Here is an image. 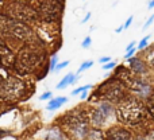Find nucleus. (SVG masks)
<instances>
[{
  "instance_id": "f257e3e1",
  "label": "nucleus",
  "mask_w": 154,
  "mask_h": 140,
  "mask_svg": "<svg viewBox=\"0 0 154 140\" xmlns=\"http://www.w3.org/2000/svg\"><path fill=\"white\" fill-rule=\"evenodd\" d=\"M118 117L122 123L125 124H138V123L143 121L147 116V109L142 103L133 97H123L122 100L118 101Z\"/></svg>"
},
{
  "instance_id": "f03ea898",
  "label": "nucleus",
  "mask_w": 154,
  "mask_h": 140,
  "mask_svg": "<svg viewBox=\"0 0 154 140\" xmlns=\"http://www.w3.org/2000/svg\"><path fill=\"white\" fill-rule=\"evenodd\" d=\"M123 90H125V85L120 81H118L116 78H111L104 82L103 85H100L97 92L99 94L106 97L107 100L118 103L119 100H122L125 97V92Z\"/></svg>"
},
{
  "instance_id": "7ed1b4c3",
  "label": "nucleus",
  "mask_w": 154,
  "mask_h": 140,
  "mask_svg": "<svg viewBox=\"0 0 154 140\" xmlns=\"http://www.w3.org/2000/svg\"><path fill=\"white\" fill-rule=\"evenodd\" d=\"M24 84L18 78H10L0 86V96L4 100H18L24 93Z\"/></svg>"
},
{
  "instance_id": "20e7f679",
  "label": "nucleus",
  "mask_w": 154,
  "mask_h": 140,
  "mask_svg": "<svg viewBox=\"0 0 154 140\" xmlns=\"http://www.w3.org/2000/svg\"><path fill=\"white\" fill-rule=\"evenodd\" d=\"M39 55L37 53L31 50H23L19 55L18 67L20 69V71H30L39 64Z\"/></svg>"
},
{
  "instance_id": "39448f33",
  "label": "nucleus",
  "mask_w": 154,
  "mask_h": 140,
  "mask_svg": "<svg viewBox=\"0 0 154 140\" xmlns=\"http://www.w3.org/2000/svg\"><path fill=\"white\" fill-rule=\"evenodd\" d=\"M41 11H42V15L45 16L46 20H53L58 16L60 11H61V5H60L58 0H45L41 5Z\"/></svg>"
},
{
  "instance_id": "423d86ee",
  "label": "nucleus",
  "mask_w": 154,
  "mask_h": 140,
  "mask_svg": "<svg viewBox=\"0 0 154 140\" xmlns=\"http://www.w3.org/2000/svg\"><path fill=\"white\" fill-rule=\"evenodd\" d=\"M111 112H112L111 106H109L108 104H103V105L93 113V121H95V124H97V125L103 124V123L109 117Z\"/></svg>"
},
{
  "instance_id": "0eeeda50",
  "label": "nucleus",
  "mask_w": 154,
  "mask_h": 140,
  "mask_svg": "<svg viewBox=\"0 0 154 140\" xmlns=\"http://www.w3.org/2000/svg\"><path fill=\"white\" fill-rule=\"evenodd\" d=\"M107 140H133V136L123 128H114L107 133Z\"/></svg>"
},
{
  "instance_id": "6e6552de",
  "label": "nucleus",
  "mask_w": 154,
  "mask_h": 140,
  "mask_svg": "<svg viewBox=\"0 0 154 140\" xmlns=\"http://www.w3.org/2000/svg\"><path fill=\"white\" fill-rule=\"evenodd\" d=\"M10 30L12 31V34H15L16 37H19L20 39H24L30 35V30L27 28L24 24L19 23V22H12L10 24Z\"/></svg>"
},
{
  "instance_id": "1a4fd4ad",
  "label": "nucleus",
  "mask_w": 154,
  "mask_h": 140,
  "mask_svg": "<svg viewBox=\"0 0 154 140\" xmlns=\"http://www.w3.org/2000/svg\"><path fill=\"white\" fill-rule=\"evenodd\" d=\"M130 65L133 67V70L135 73H143L145 71V64L141 61V59H137V58H131L130 59Z\"/></svg>"
},
{
  "instance_id": "9d476101",
  "label": "nucleus",
  "mask_w": 154,
  "mask_h": 140,
  "mask_svg": "<svg viewBox=\"0 0 154 140\" xmlns=\"http://www.w3.org/2000/svg\"><path fill=\"white\" fill-rule=\"evenodd\" d=\"M66 101V97H58V98H54V100H51L50 103H49L48 105V109H56V108H60V106L62 105V104Z\"/></svg>"
},
{
  "instance_id": "9b49d317",
  "label": "nucleus",
  "mask_w": 154,
  "mask_h": 140,
  "mask_svg": "<svg viewBox=\"0 0 154 140\" xmlns=\"http://www.w3.org/2000/svg\"><path fill=\"white\" fill-rule=\"evenodd\" d=\"M73 78H75V76H73V74H68V76L65 77V78L62 79L58 85H57V89H64V88H66L68 85L73 82Z\"/></svg>"
},
{
  "instance_id": "f8f14e48",
  "label": "nucleus",
  "mask_w": 154,
  "mask_h": 140,
  "mask_svg": "<svg viewBox=\"0 0 154 140\" xmlns=\"http://www.w3.org/2000/svg\"><path fill=\"white\" fill-rule=\"evenodd\" d=\"M147 112L152 115V117L154 119V97L147 101Z\"/></svg>"
},
{
  "instance_id": "ddd939ff",
  "label": "nucleus",
  "mask_w": 154,
  "mask_h": 140,
  "mask_svg": "<svg viewBox=\"0 0 154 140\" xmlns=\"http://www.w3.org/2000/svg\"><path fill=\"white\" fill-rule=\"evenodd\" d=\"M146 59L149 61V64H152V65H154V46L152 49H150V51L146 54Z\"/></svg>"
},
{
  "instance_id": "4468645a",
  "label": "nucleus",
  "mask_w": 154,
  "mask_h": 140,
  "mask_svg": "<svg viewBox=\"0 0 154 140\" xmlns=\"http://www.w3.org/2000/svg\"><path fill=\"white\" fill-rule=\"evenodd\" d=\"M93 65V62L92 61H89V62H85V64H82L81 66H80V69H79V73H81L82 70H85V69H88V67H91Z\"/></svg>"
},
{
  "instance_id": "2eb2a0df",
  "label": "nucleus",
  "mask_w": 154,
  "mask_h": 140,
  "mask_svg": "<svg viewBox=\"0 0 154 140\" xmlns=\"http://www.w3.org/2000/svg\"><path fill=\"white\" fill-rule=\"evenodd\" d=\"M89 85H87V86H82V88H79V89H76L75 92H72V94L73 96H76V94H79V93H81V92H84V90H87V89H89Z\"/></svg>"
},
{
  "instance_id": "dca6fc26",
  "label": "nucleus",
  "mask_w": 154,
  "mask_h": 140,
  "mask_svg": "<svg viewBox=\"0 0 154 140\" xmlns=\"http://www.w3.org/2000/svg\"><path fill=\"white\" fill-rule=\"evenodd\" d=\"M150 38V35H147L146 38H143V39L141 40V43H139V46H138V49H145V46L147 45V39Z\"/></svg>"
},
{
  "instance_id": "f3484780",
  "label": "nucleus",
  "mask_w": 154,
  "mask_h": 140,
  "mask_svg": "<svg viewBox=\"0 0 154 140\" xmlns=\"http://www.w3.org/2000/svg\"><path fill=\"white\" fill-rule=\"evenodd\" d=\"M68 65H69V62H62V64H58L57 65V70H60V69H64V67H66Z\"/></svg>"
},
{
  "instance_id": "a211bd4d",
  "label": "nucleus",
  "mask_w": 154,
  "mask_h": 140,
  "mask_svg": "<svg viewBox=\"0 0 154 140\" xmlns=\"http://www.w3.org/2000/svg\"><path fill=\"white\" fill-rule=\"evenodd\" d=\"M91 45V38H85V40H84V42H82V47H88V46H89Z\"/></svg>"
},
{
  "instance_id": "6ab92c4d",
  "label": "nucleus",
  "mask_w": 154,
  "mask_h": 140,
  "mask_svg": "<svg viewBox=\"0 0 154 140\" xmlns=\"http://www.w3.org/2000/svg\"><path fill=\"white\" fill-rule=\"evenodd\" d=\"M153 20H154V15H152V16H150V19H149V20L146 22V23H145V28H147V27H149L150 24L153 23Z\"/></svg>"
},
{
  "instance_id": "aec40b11",
  "label": "nucleus",
  "mask_w": 154,
  "mask_h": 140,
  "mask_svg": "<svg viewBox=\"0 0 154 140\" xmlns=\"http://www.w3.org/2000/svg\"><path fill=\"white\" fill-rule=\"evenodd\" d=\"M131 22H133V16H130V18L127 19V22H126V23L123 24V28H127V27L131 24Z\"/></svg>"
},
{
  "instance_id": "412c9836",
  "label": "nucleus",
  "mask_w": 154,
  "mask_h": 140,
  "mask_svg": "<svg viewBox=\"0 0 154 140\" xmlns=\"http://www.w3.org/2000/svg\"><path fill=\"white\" fill-rule=\"evenodd\" d=\"M109 59H111L109 57H103V58L99 59V62H100V64H107V62H108Z\"/></svg>"
},
{
  "instance_id": "4be33fe9",
  "label": "nucleus",
  "mask_w": 154,
  "mask_h": 140,
  "mask_svg": "<svg viewBox=\"0 0 154 140\" xmlns=\"http://www.w3.org/2000/svg\"><path fill=\"white\" fill-rule=\"evenodd\" d=\"M50 97H51V93L48 92V93H45V94L41 96V100H46V98H50Z\"/></svg>"
},
{
  "instance_id": "5701e85b",
  "label": "nucleus",
  "mask_w": 154,
  "mask_h": 140,
  "mask_svg": "<svg viewBox=\"0 0 154 140\" xmlns=\"http://www.w3.org/2000/svg\"><path fill=\"white\" fill-rule=\"evenodd\" d=\"M114 66H115V62H109V64H107L106 66H104V69H112Z\"/></svg>"
},
{
  "instance_id": "b1692460",
  "label": "nucleus",
  "mask_w": 154,
  "mask_h": 140,
  "mask_svg": "<svg viewBox=\"0 0 154 140\" xmlns=\"http://www.w3.org/2000/svg\"><path fill=\"white\" fill-rule=\"evenodd\" d=\"M56 62H57V58L56 57H53V59H51V69H54V66H56Z\"/></svg>"
},
{
  "instance_id": "393cba45",
  "label": "nucleus",
  "mask_w": 154,
  "mask_h": 140,
  "mask_svg": "<svg viewBox=\"0 0 154 140\" xmlns=\"http://www.w3.org/2000/svg\"><path fill=\"white\" fill-rule=\"evenodd\" d=\"M134 46H135V42H131V43H130V45H128V46H127V49H126V50H127V51H128V50H131V49H133V47H134Z\"/></svg>"
},
{
  "instance_id": "a878e982",
  "label": "nucleus",
  "mask_w": 154,
  "mask_h": 140,
  "mask_svg": "<svg viewBox=\"0 0 154 140\" xmlns=\"http://www.w3.org/2000/svg\"><path fill=\"white\" fill-rule=\"evenodd\" d=\"M89 18H91V13H87V16H85L84 19H82V23H85V22H87Z\"/></svg>"
},
{
  "instance_id": "bb28decb",
  "label": "nucleus",
  "mask_w": 154,
  "mask_h": 140,
  "mask_svg": "<svg viewBox=\"0 0 154 140\" xmlns=\"http://www.w3.org/2000/svg\"><path fill=\"white\" fill-rule=\"evenodd\" d=\"M149 8H154V0H152V1L149 3Z\"/></svg>"
},
{
  "instance_id": "cd10ccee",
  "label": "nucleus",
  "mask_w": 154,
  "mask_h": 140,
  "mask_svg": "<svg viewBox=\"0 0 154 140\" xmlns=\"http://www.w3.org/2000/svg\"><path fill=\"white\" fill-rule=\"evenodd\" d=\"M122 30H123V26H120V27H119V28H118V30H116V32H120V31H122Z\"/></svg>"
}]
</instances>
